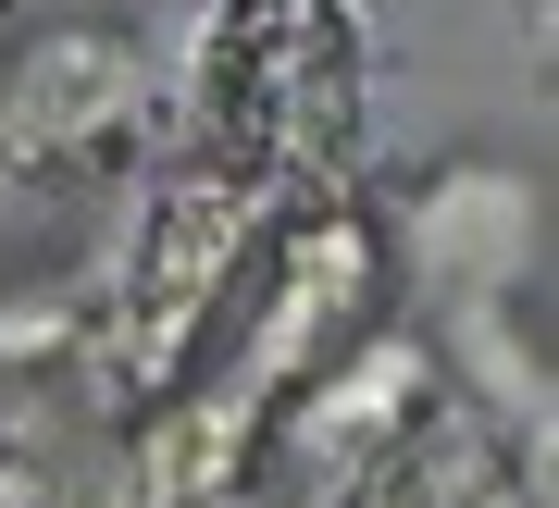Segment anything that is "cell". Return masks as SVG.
<instances>
[{
    "label": "cell",
    "instance_id": "obj_1",
    "mask_svg": "<svg viewBox=\"0 0 559 508\" xmlns=\"http://www.w3.org/2000/svg\"><path fill=\"white\" fill-rule=\"evenodd\" d=\"M112 62H124L112 38H50L38 62H25V112H50V124H87V112H100V99L124 87Z\"/></svg>",
    "mask_w": 559,
    "mask_h": 508
}]
</instances>
